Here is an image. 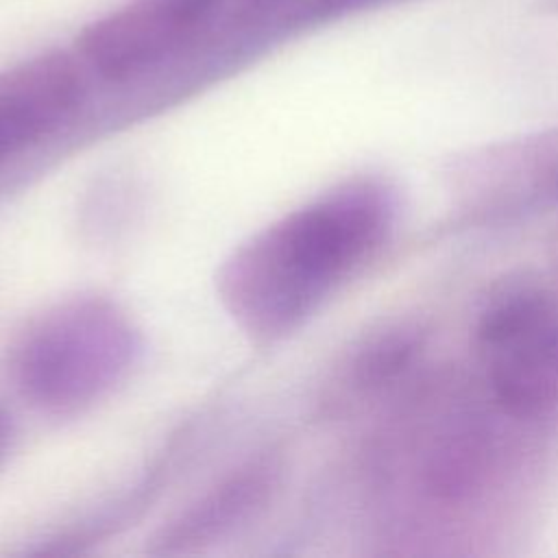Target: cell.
Masks as SVG:
<instances>
[{
  "label": "cell",
  "instance_id": "277c9868",
  "mask_svg": "<svg viewBox=\"0 0 558 558\" xmlns=\"http://www.w3.org/2000/svg\"><path fill=\"white\" fill-rule=\"evenodd\" d=\"M283 460L264 451L225 473L170 517L150 538V554H194L251 525L277 497Z\"/></svg>",
  "mask_w": 558,
  "mask_h": 558
},
{
  "label": "cell",
  "instance_id": "6da1fadb",
  "mask_svg": "<svg viewBox=\"0 0 558 558\" xmlns=\"http://www.w3.org/2000/svg\"><path fill=\"white\" fill-rule=\"evenodd\" d=\"M388 198L371 183L342 185L264 227L220 266L218 294L253 338L292 331L384 233Z\"/></svg>",
  "mask_w": 558,
  "mask_h": 558
},
{
  "label": "cell",
  "instance_id": "ba28073f",
  "mask_svg": "<svg viewBox=\"0 0 558 558\" xmlns=\"http://www.w3.org/2000/svg\"><path fill=\"white\" fill-rule=\"evenodd\" d=\"M416 347L414 336L405 331H388L368 340L351 362V377L360 386H379L395 377Z\"/></svg>",
  "mask_w": 558,
  "mask_h": 558
},
{
  "label": "cell",
  "instance_id": "8992f818",
  "mask_svg": "<svg viewBox=\"0 0 558 558\" xmlns=\"http://www.w3.org/2000/svg\"><path fill=\"white\" fill-rule=\"evenodd\" d=\"M493 351V390L517 416H534L558 403V323L549 316Z\"/></svg>",
  "mask_w": 558,
  "mask_h": 558
},
{
  "label": "cell",
  "instance_id": "5b68a950",
  "mask_svg": "<svg viewBox=\"0 0 558 558\" xmlns=\"http://www.w3.org/2000/svg\"><path fill=\"white\" fill-rule=\"evenodd\" d=\"M83 98L76 61L48 52L0 70V159L52 133Z\"/></svg>",
  "mask_w": 558,
  "mask_h": 558
},
{
  "label": "cell",
  "instance_id": "52a82bcc",
  "mask_svg": "<svg viewBox=\"0 0 558 558\" xmlns=\"http://www.w3.org/2000/svg\"><path fill=\"white\" fill-rule=\"evenodd\" d=\"M549 314L551 310L541 292L510 290L493 301L484 312L480 320V340L486 349H495Z\"/></svg>",
  "mask_w": 558,
  "mask_h": 558
},
{
  "label": "cell",
  "instance_id": "7a4b0ae2",
  "mask_svg": "<svg viewBox=\"0 0 558 558\" xmlns=\"http://www.w3.org/2000/svg\"><path fill=\"white\" fill-rule=\"evenodd\" d=\"M140 333L105 296L65 299L26 323L9 351V375L33 408L72 414L102 399L135 364Z\"/></svg>",
  "mask_w": 558,
  "mask_h": 558
},
{
  "label": "cell",
  "instance_id": "3957f363",
  "mask_svg": "<svg viewBox=\"0 0 558 558\" xmlns=\"http://www.w3.org/2000/svg\"><path fill=\"white\" fill-rule=\"evenodd\" d=\"M227 0H131L81 35L85 63L109 81L133 78L192 44Z\"/></svg>",
  "mask_w": 558,
  "mask_h": 558
},
{
  "label": "cell",
  "instance_id": "30bf717a",
  "mask_svg": "<svg viewBox=\"0 0 558 558\" xmlns=\"http://www.w3.org/2000/svg\"><path fill=\"white\" fill-rule=\"evenodd\" d=\"M9 445H11V421H9V416L4 414V410L0 408V464H2L4 458H7Z\"/></svg>",
  "mask_w": 558,
  "mask_h": 558
},
{
  "label": "cell",
  "instance_id": "9c48e42d",
  "mask_svg": "<svg viewBox=\"0 0 558 558\" xmlns=\"http://www.w3.org/2000/svg\"><path fill=\"white\" fill-rule=\"evenodd\" d=\"M375 2H381V0H318L312 7V15H316V17H333V15H340V13H347V11H355V9L375 4Z\"/></svg>",
  "mask_w": 558,
  "mask_h": 558
}]
</instances>
